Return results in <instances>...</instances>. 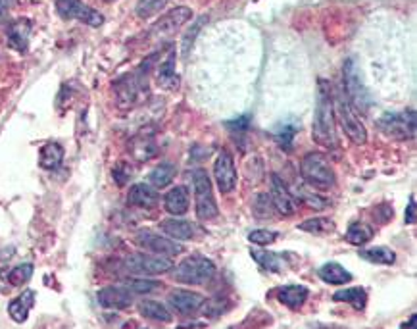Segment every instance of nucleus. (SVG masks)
<instances>
[{"mask_svg": "<svg viewBox=\"0 0 417 329\" xmlns=\"http://www.w3.org/2000/svg\"><path fill=\"white\" fill-rule=\"evenodd\" d=\"M187 20H191V8L179 6V8H175V10L167 12L160 21H156L154 27H152V35L167 37V35L175 33L177 27H181Z\"/></svg>", "mask_w": 417, "mask_h": 329, "instance_id": "obj_14", "label": "nucleus"}, {"mask_svg": "<svg viewBox=\"0 0 417 329\" xmlns=\"http://www.w3.org/2000/svg\"><path fill=\"white\" fill-rule=\"evenodd\" d=\"M252 258L263 270L270 271H279L281 270V262H279V256L273 254V252H265V251H252Z\"/></svg>", "mask_w": 417, "mask_h": 329, "instance_id": "obj_33", "label": "nucleus"}, {"mask_svg": "<svg viewBox=\"0 0 417 329\" xmlns=\"http://www.w3.org/2000/svg\"><path fill=\"white\" fill-rule=\"evenodd\" d=\"M215 275V264L202 254H193L184 258L175 268L174 277L184 285H204Z\"/></svg>", "mask_w": 417, "mask_h": 329, "instance_id": "obj_3", "label": "nucleus"}, {"mask_svg": "<svg viewBox=\"0 0 417 329\" xmlns=\"http://www.w3.org/2000/svg\"><path fill=\"white\" fill-rule=\"evenodd\" d=\"M169 0H139V4H136V16L141 18V20H148V18H152V16H156V14H160V12L164 10L165 4H167Z\"/></svg>", "mask_w": 417, "mask_h": 329, "instance_id": "obj_31", "label": "nucleus"}, {"mask_svg": "<svg viewBox=\"0 0 417 329\" xmlns=\"http://www.w3.org/2000/svg\"><path fill=\"white\" fill-rule=\"evenodd\" d=\"M175 177V166L174 164H160L156 166L154 170L150 172V175H148V181L152 185L154 189H164V187H167V185L174 181Z\"/></svg>", "mask_w": 417, "mask_h": 329, "instance_id": "obj_27", "label": "nucleus"}, {"mask_svg": "<svg viewBox=\"0 0 417 329\" xmlns=\"http://www.w3.org/2000/svg\"><path fill=\"white\" fill-rule=\"evenodd\" d=\"M29 21L27 20H20L18 23H14L8 31V41L14 49L18 50H25L27 49V41H29Z\"/></svg>", "mask_w": 417, "mask_h": 329, "instance_id": "obj_26", "label": "nucleus"}, {"mask_svg": "<svg viewBox=\"0 0 417 329\" xmlns=\"http://www.w3.org/2000/svg\"><path fill=\"white\" fill-rule=\"evenodd\" d=\"M97 299L102 308L123 310L133 304V293L123 287H104L98 291Z\"/></svg>", "mask_w": 417, "mask_h": 329, "instance_id": "obj_13", "label": "nucleus"}, {"mask_svg": "<svg viewBox=\"0 0 417 329\" xmlns=\"http://www.w3.org/2000/svg\"><path fill=\"white\" fill-rule=\"evenodd\" d=\"M160 227H162V231H164L165 235H169L174 241H187V239H191L194 235L193 225L189 222H184V220H177V218L164 220V222L160 223Z\"/></svg>", "mask_w": 417, "mask_h": 329, "instance_id": "obj_21", "label": "nucleus"}, {"mask_svg": "<svg viewBox=\"0 0 417 329\" xmlns=\"http://www.w3.org/2000/svg\"><path fill=\"white\" fill-rule=\"evenodd\" d=\"M308 289L304 285H287L277 291V300L289 308H300L308 299Z\"/></svg>", "mask_w": 417, "mask_h": 329, "instance_id": "obj_19", "label": "nucleus"}, {"mask_svg": "<svg viewBox=\"0 0 417 329\" xmlns=\"http://www.w3.org/2000/svg\"><path fill=\"white\" fill-rule=\"evenodd\" d=\"M56 10H58L62 18L83 21V23H87L91 27H100L104 23L102 14L95 10V8L87 6L81 0H56Z\"/></svg>", "mask_w": 417, "mask_h": 329, "instance_id": "obj_6", "label": "nucleus"}, {"mask_svg": "<svg viewBox=\"0 0 417 329\" xmlns=\"http://www.w3.org/2000/svg\"><path fill=\"white\" fill-rule=\"evenodd\" d=\"M373 235H375V231H373L371 225L361 222H354L348 227V231H346V241H348L350 245H354V247H364L366 242L373 239Z\"/></svg>", "mask_w": 417, "mask_h": 329, "instance_id": "obj_25", "label": "nucleus"}, {"mask_svg": "<svg viewBox=\"0 0 417 329\" xmlns=\"http://www.w3.org/2000/svg\"><path fill=\"white\" fill-rule=\"evenodd\" d=\"M165 212H169L174 218L184 216L189 212V189L183 185H177L174 187L169 193L165 194L164 198Z\"/></svg>", "mask_w": 417, "mask_h": 329, "instance_id": "obj_17", "label": "nucleus"}, {"mask_svg": "<svg viewBox=\"0 0 417 329\" xmlns=\"http://www.w3.org/2000/svg\"><path fill=\"white\" fill-rule=\"evenodd\" d=\"M14 0H0V8H6V6H10Z\"/></svg>", "mask_w": 417, "mask_h": 329, "instance_id": "obj_40", "label": "nucleus"}, {"mask_svg": "<svg viewBox=\"0 0 417 329\" xmlns=\"http://www.w3.org/2000/svg\"><path fill=\"white\" fill-rule=\"evenodd\" d=\"M127 201L131 206H139V208H154L158 201H160V194L156 191L152 185L148 183H136L129 189L127 194Z\"/></svg>", "mask_w": 417, "mask_h": 329, "instance_id": "obj_16", "label": "nucleus"}, {"mask_svg": "<svg viewBox=\"0 0 417 329\" xmlns=\"http://www.w3.org/2000/svg\"><path fill=\"white\" fill-rule=\"evenodd\" d=\"M194 183V201H196V216L198 220L208 222L217 216V204H215L214 191H212V181L210 175L202 168H196L193 172Z\"/></svg>", "mask_w": 417, "mask_h": 329, "instance_id": "obj_4", "label": "nucleus"}, {"mask_svg": "<svg viewBox=\"0 0 417 329\" xmlns=\"http://www.w3.org/2000/svg\"><path fill=\"white\" fill-rule=\"evenodd\" d=\"M208 21V18L206 16H202V18H198V21L193 25V30L187 31V35L183 37V45H181V49H183V56H189V52H191V47H193L194 39H196V35H198V31L202 30V25Z\"/></svg>", "mask_w": 417, "mask_h": 329, "instance_id": "obj_36", "label": "nucleus"}, {"mask_svg": "<svg viewBox=\"0 0 417 329\" xmlns=\"http://www.w3.org/2000/svg\"><path fill=\"white\" fill-rule=\"evenodd\" d=\"M320 277L329 285H346L348 281H352V273L346 268H342L337 262H327L320 268Z\"/></svg>", "mask_w": 417, "mask_h": 329, "instance_id": "obj_20", "label": "nucleus"}, {"mask_svg": "<svg viewBox=\"0 0 417 329\" xmlns=\"http://www.w3.org/2000/svg\"><path fill=\"white\" fill-rule=\"evenodd\" d=\"M402 329H416V316H412V318H409V321L402 326Z\"/></svg>", "mask_w": 417, "mask_h": 329, "instance_id": "obj_39", "label": "nucleus"}, {"mask_svg": "<svg viewBox=\"0 0 417 329\" xmlns=\"http://www.w3.org/2000/svg\"><path fill=\"white\" fill-rule=\"evenodd\" d=\"M333 300L337 302H348L356 310H364L368 304V293L361 287H350V289H340L333 295Z\"/></svg>", "mask_w": 417, "mask_h": 329, "instance_id": "obj_23", "label": "nucleus"}, {"mask_svg": "<svg viewBox=\"0 0 417 329\" xmlns=\"http://www.w3.org/2000/svg\"><path fill=\"white\" fill-rule=\"evenodd\" d=\"M167 302L174 306L175 312H179V314H183V316H189V314H194L196 310L202 306L204 297L200 293L179 289V291H174V293H169Z\"/></svg>", "mask_w": 417, "mask_h": 329, "instance_id": "obj_15", "label": "nucleus"}, {"mask_svg": "<svg viewBox=\"0 0 417 329\" xmlns=\"http://www.w3.org/2000/svg\"><path fill=\"white\" fill-rule=\"evenodd\" d=\"M359 258L371 262V264H383V266H390L396 262V254L388 247H377V249H368V251H359Z\"/></svg>", "mask_w": 417, "mask_h": 329, "instance_id": "obj_28", "label": "nucleus"}, {"mask_svg": "<svg viewBox=\"0 0 417 329\" xmlns=\"http://www.w3.org/2000/svg\"><path fill=\"white\" fill-rule=\"evenodd\" d=\"M300 174L306 183L321 191H329L337 183L335 170L323 152H310L304 156L300 162Z\"/></svg>", "mask_w": 417, "mask_h": 329, "instance_id": "obj_2", "label": "nucleus"}, {"mask_svg": "<svg viewBox=\"0 0 417 329\" xmlns=\"http://www.w3.org/2000/svg\"><path fill=\"white\" fill-rule=\"evenodd\" d=\"M311 137L318 145L325 148H337V133H335V98L333 87L327 79L318 81V106L313 117Z\"/></svg>", "mask_w": 417, "mask_h": 329, "instance_id": "obj_1", "label": "nucleus"}, {"mask_svg": "<svg viewBox=\"0 0 417 329\" xmlns=\"http://www.w3.org/2000/svg\"><path fill=\"white\" fill-rule=\"evenodd\" d=\"M298 133V126L296 124H283L277 131H275V139L279 141V145L283 148H291L292 146V139Z\"/></svg>", "mask_w": 417, "mask_h": 329, "instance_id": "obj_35", "label": "nucleus"}, {"mask_svg": "<svg viewBox=\"0 0 417 329\" xmlns=\"http://www.w3.org/2000/svg\"><path fill=\"white\" fill-rule=\"evenodd\" d=\"M126 289L131 293H139V295H146V293L162 289V283L154 280H126Z\"/></svg>", "mask_w": 417, "mask_h": 329, "instance_id": "obj_32", "label": "nucleus"}, {"mask_svg": "<svg viewBox=\"0 0 417 329\" xmlns=\"http://www.w3.org/2000/svg\"><path fill=\"white\" fill-rule=\"evenodd\" d=\"M139 312H141V316H145L148 319L171 321V312L165 308L162 302H156V300H143V302H139Z\"/></svg>", "mask_w": 417, "mask_h": 329, "instance_id": "obj_24", "label": "nucleus"}, {"mask_svg": "<svg viewBox=\"0 0 417 329\" xmlns=\"http://www.w3.org/2000/svg\"><path fill=\"white\" fill-rule=\"evenodd\" d=\"M126 268L133 273H148V275H158L165 271L174 270V262L167 256H158V254H131L127 256Z\"/></svg>", "mask_w": 417, "mask_h": 329, "instance_id": "obj_7", "label": "nucleus"}, {"mask_svg": "<svg viewBox=\"0 0 417 329\" xmlns=\"http://www.w3.org/2000/svg\"><path fill=\"white\" fill-rule=\"evenodd\" d=\"M158 83L164 85L167 89H174L177 81V76H175V54L171 52L164 64L160 66V71H158Z\"/></svg>", "mask_w": 417, "mask_h": 329, "instance_id": "obj_30", "label": "nucleus"}, {"mask_svg": "<svg viewBox=\"0 0 417 329\" xmlns=\"http://www.w3.org/2000/svg\"><path fill=\"white\" fill-rule=\"evenodd\" d=\"M270 198H272L273 208L283 216H292L298 210V203H296L294 194L289 191V187L277 174L272 175V196Z\"/></svg>", "mask_w": 417, "mask_h": 329, "instance_id": "obj_11", "label": "nucleus"}, {"mask_svg": "<svg viewBox=\"0 0 417 329\" xmlns=\"http://www.w3.org/2000/svg\"><path fill=\"white\" fill-rule=\"evenodd\" d=\"M31 277H33V266H31V264H21V266L14 268V270L8 273V281H10V285H14V287L25 285Z\"/></svg>", "mask_w": 417, "mask_h": 329, "instance_id": "obj_34", "label": "nucleus"}, {"mask_svg": "<svg viewBox=\"0 0 417 329\" xmlns=\"http://www.w3.org/2000/svg\"><path fill=\"white\" fill-rule=\"evenodd\" d=\"M64 160V148L58 143H47L39 152V166L45 170H54L58 168Z\"/></svg>", "mask_w": 417, "mask_h": 329, "instance_id": "obj_22", "label": "nucleus"}, {"mask_svg": "<svg viewBox=\"0 0 417 329\" xmlns=\"http://www.w3.org/2000/svg\"><path fill=\"white\" fill-rule=\"evenodd\" d=\"M136 245L148 252H154L158 256H177L183 252V247L171 239H165L162 235L152 231H139L135 237Z\"/></svg>", "mask_w": 417, "mask_h": 329, "instance_id": "obj_9", "label": "nucleus"}, {"mask_svg": "<svg viewBox=\"0 0 417 329\" xmlns=\"http://www.w3.org/2000/svg\"><path fill=\"white\" fill-rule=\"evenodd\" d=\"M214 177L215 185L219 189V193H231L237 185V168H235L233 156L229 155L227 150L219 152L217 160L214 164Z\"/></svg>", "mask_w": 417, "mask_h": 329, "instance_id": "obj_10", "label": "nucleus"}, {"mask_svg": "<svg viewBox=\"0 0 417 329\" xmlns=\"http://www.w3.org/2000/svg\"><path fill=\"white\" fill-rule=\"evenodd\" d=\"M337 104V114H339L340 124H342V129L344 133L348 135V139L354 143V145H366L368 141V129L358 120V114L354 112V108L350 106V100H346V95L342 93L339 95V98L335 100Z\"/></svg>", "mask_w": 417, "mask_h": 329, "instance_id": "obj_5", "label": "nucleus"}, {"mask_svg": "<svg viewBox=\"0 0 417 329\" xmlns=\"http://www.w3.org/2000/svg\"><path fill=\"white\" fill-rule=\"evenodd\" d=\"M300 231L311 233V235H325V233L335 231V222L329 220V218H310L306 222H302L298 225Z\"/></svg>", "mask_w": 417, "mask_h": 329, "instance_id": "obj_29", "label": "nucleus"}, {"mask_svg": "<svg viewBox=\"0 0 417 329\" xmlns=\"http://www.w3.org/2000/svg\"><path fill=\"white\" fill-rule=\"evenodd\" d=\"M35 297H37L35 291L25 289L18 299L12 300L10 306H8V314H10L14 321L23 324L25 319L29 318V312L31 308H33V304H35Z\"/></svg>", "mask_w": 417, "mask_h": 329, "instance_id": "obj_18", "label": "nucleus"}, {"mask_svg": "<svg viewBox=\"0 0 417 329\" xmlns=\"http://www.w3.org/2000/svg\"><path fill=\"white\" fill-rule=\"evenodd\" d=\"M406 222L407 223H416V196L409 198V208L406 210Z\"/></svg>", "mask_w": 417, "mask_h": 329, "instance_id": "obj_38", "label": "nucleus"}, {"mask_svg": "<svg viewBox=\"0 0 417 329\" xmlns=\"http://www.w3.org/2000/svg\"><path fill=\"white\" fill-rule=\"evenodd\" d=\"M381 127L387 135L394 139H414L416 137V114L406 110L400 114H387L381 117Z\"/></svg>", "mask_w": 417, "mask_h": 329, "instance_id": "obj_8", "label": "nucleus"}, {"mask_svg": "<svg viewBox=\"0 0 417 329\" xmlns=\"http://www.w3.org/2000/svg\"><path fill=\"white\" fill-rule=\"evenodd\" d=\"M344 93L348 95L350 102H354L358 108H368L369 106V98L366 89L361 85V79L358 76V69H356V64L348 60L344 64Z\"/></svg>", "mask_w": 417, "mask_h": 329, "instance_id": "obj_12", "label": "nucleus"}, {"mask_svg": "<svg viewBox=\"0 0 417 329\" xmlns=\"http://www.w3.org/2000/svg\"><path fill=\"white\" fill-rule=\"evenodd\" d=\"M275 239H277V233L270 231V229H256L248 235V241L258 245V247H267V245L275 242Z\"/></svg>", "mask_w": 417, "mask_h": 329, "instance_id": "obj_37", "label": "nucleus"}]
</instances>
